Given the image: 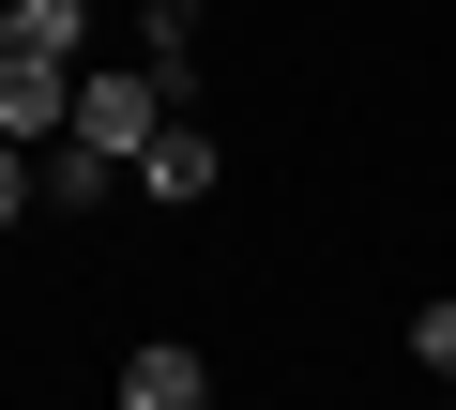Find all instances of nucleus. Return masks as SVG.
Returning <instances> with one entry per match:
<instances>
[{
    "instance_id": "nucleus-9",
    "label": "nucleus",
    "mask_w": 456,
    "mask_h": 410,
    "mask_svg": "<svg viewBox=\"0 0 456 410\" xmlns=\"http://www.w3.org/2000/svg\"><path fill=\"white\" fill-rule=\"evenodd\" d=\"M411 365H456V304H426V319H411Z\"/></svg>"
},
{
    "instance_id": "nucleus-6",
    "label": "nucleus",
    "mask_w": 456,
    "mask_h": 410,
    "mask_svg": "<svg viewBox=\"0 0 456 410\" xmlns=\"http://www.w3.org/2000/svg\"><path fill=\"white\" fill-rule=\"evenodd\" d=\"M122 410H213V365L198 350H137L122 365Z\"/></svg>"
},
{
    "instance_id": "nucleus-10",
    "label": "nucleus",
    "mask_w": 456,
    "mask_h": 410,
    "mask_svg": "<svg viewBox=\"0 0 456 410\" xmlns=\"http://www.w3.org/2000/svg\"><path fill=\"white\" fill-rule=\"evenodd\" d=\"M0 61H16V0H0Z\"/></svg>"
},
{
    "instance_id": "nucleus-5",
    "label": "nucleus",
    "mask_w": 456,
    "mask_h": 410,
    "mask_svg": "<svg viewBox=\"0 0 456 410\" xmlns=\"http://www.w3.org/2000/svg\"><path fill=\"white\" fill-rule=\"evenodd\" d=\"M31 182H46V213H107V197H122V167H107L92 137H61V152H31Z\"/></svg>"
},
{
    "instance_id": "nucleus-1",
    "label": "nucleus",
    "mask_w": 456,
    "mask_h": 410,
    "mask_svg": "<svg viewBox=\"0 0 456 410\" xmlns=\"http://www.w3.org/2000/svg\"><path fill=\"white\" fill-rule=\"evenodd\" d=\"M77 137H92V152L137 182V152L167 137V76H137V61H92V76H77Z\"/></svg>"
},
{
    "instance_id": "nucleus-4",
    "label": "nucleus",
    "mask_w": 456,
    "mask_h": 410,
    "mask_svg": "<svg viewBox=\"0 0 456 410\" xmlns=\"http://www.w3.org/2000/svg\"><path fill=\"white\" fill-rule=\"evenodd\" d=\"M16 61H61V76H92V0H16Z\"/></svg>"
},
{
    "instance_id": "nucleus-7",
    "label": "nucleus",
    "mask_w": 456,
    "mask_h": 410,
    "mask_svg": "<svg viewBox=\"0 0 456 410\" xmlns=\"http://www.w3.org/2000/svg\"><path fill=\"white\" fill-rule=\"evenodd\" d=\"M183 61H198V0H152V16H137V76L183 92Z\"/></svg>"
},
{
    "instance_id": "nucleus-8",
    "label": "nucleus",
    "mask_w": 456,
    "mask_h": 410,
    "mask_svg": "<svg viewBox=\"0 0 456 410\" xmlns=\"http://www.w3.org/2000/svg\"><path fill=\"white\" fill-rule=\"evenodd\" d=\"M31 197H46V182H31V152H16V137H0V229H16V213H31Z\"/></svg>"
},
{
    "instance_id": "nucleus-3",
    "label": "nucleus",
    "mask_w": 456,
    "mask_h": 410,
    "mask_svg": "<svg viewBox=\"0 0 456 410\" xmlns=\"http://www.w3.org/2000/svg\"><path fill=\"white\" fill-rule=\"evenodd\" d=\"M137 182H152V197H167V213H198V197H213V182H228V152H213V137H198V122H167V137H152V152H137Z\"/></svg>"
},
{
    "instance_id": "nucleus-2",
    "label": "nucleus",
    "mask_w": 456,
    "mask_h": 410,
    "mask_svg": "<svg viewBox=\"0 0 456 410\" xmlns=\"http://www.w3.org/2000/svg\"><path fill=\"white\" fill-rule=\"evenodd\" d=\"M0 137H16V152H61L77 137V76L61 61H0Z\"/></svg>"
}]
</instances>
